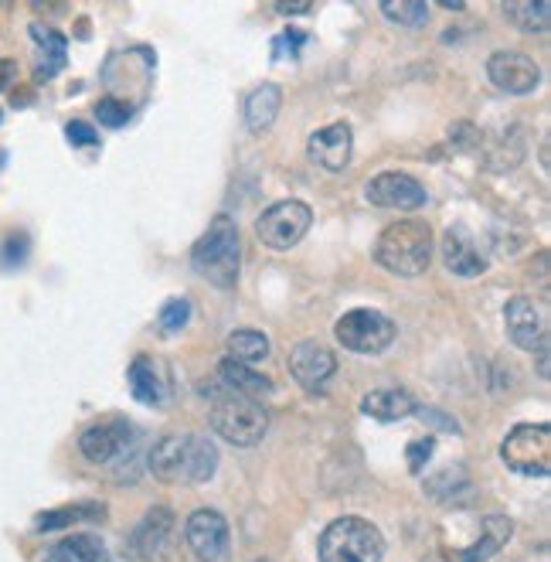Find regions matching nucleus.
I'll use <instances>...</instances> for the list:
<instances>
[{"mask_svg":"<svg viewBox=\"0 0 551 562\" xmlns=\"http://www.w3.org/2000/svg\"><path fill=\"white\" fill-rule=\"evenodd\" d=\"M191 266L198 270V276H205L211 287L218 290H232L239 283L242 270V242L239 229L228 215H215L211 225L205 229V236L194 242L191 249Z\"/></svg>","mask_w":551,"mask_h":562,"instance_id":"nucleus-1","label":"nucleus"},{"mask_svg":"<svg viewBox=\"0 0 551 562\" xmlns=\"http://www.w3.org/2000/svg\"><path fill=\"white\" fill-rule=\"evenodd\" d=\"M375 259L381 270L395 276H419L432 263V229L419 218H402L392 222L378 236Z\"/></svg>","mask_w":551,"mask_h":562,"instance_id":"nucleus-2","label":"nucleus"},{"mask_svg":"<svg viewBox=\"0 0 551 562\" xmlns=\"http://www.w3.org/2000/svg\"><path fill=\"white\" fill-rule=\"evenodd\" d=\"M317 552L320 562H381V556H385V535L368 518L344 515L324 528Z\"/></svg>","mask_w":551,"mask_h":562,"instance_id":"nucleus-3","label":"nucleus"},{"mask_svg":"<svg viewBox=\"0 0 551 562\" xmlns=\"http://www.w3.org/2000/svg\"><path fill=\"white\" fill-rule=\"evenodd\" d=\"M211 430L232 447H256L269 430V409L256 399L222 392L211 402Z\"/></svg>","mask_w":551,"mask_h":562,"instance_id":"nucleus-4","label":"nucleus"},{"mask_svg":"<svg viewBox=\"0 0 551 562\" xmlns=\"http://www.w3.org/2000/svg\"><path fill=\"white\" fill-rule=\"evenodd\" d=\"M500 460L524 477L551 474V426L548 423H521L500 443Z\"/></svg>","mask_w":551,"mask_h":562,"instance_id":"nucleus-5","label":"nucleus"},{"mask_svg":"<svg viewBox=\"0 0 551 562\" xmlns=\"http://www.w3.org/2000/svg\"><path fill=\"white\" fill-rule=\"evenodd\" d=\"M310 222H313V212L307 201H276V205H269L266 212L259 215L256 222V236L266 249H273V253H286V249H293L296 242L310 232Z\"/></svg>","mask_w":551,"mask_h":562,"instance_id":"nucleus-6","label":"nucleus"},{"mask_svg":"<svg viewBox=\"0 0 551 562\" xmlns=\"http://www.w3.org/2000/svg\"><path fill=\"white\" fill-rule=\"evenodd\" d=\"M334 334L347 351H354V355H381V351L395 341L398 331L381 310L358 307V310H347L341 321H337Z\"/></svg>","mask_w":551,"mask_h":562,"instance_id":"nucleus-7","label":"nucleus"},{"mask_svg":"<svg viewBox=\"0 0 551 562\" xmlns=\"http://www.w3.org/2000/svg\"><path fill=\"white\" fill-rule=\"evenodd\" d=\"M184 542H188L191 556L198 562H225L232 552V532H228L225 515L211 508L194 511L184 525Z\"/></svg>","mask_w":551,"mask_h":562,"instance_id":"nucleus-8","label":"nucleus"},{"mask_svg":"<svg viewBox=\"0 0 551 562\" xmlns=\"http://www.w3.org/2000/svg\"><path fill=\"white\" fill-rule=\"evenodd\" d=\"M487 79L494 82L500 92L511 96H528L541 86V65L531 55L521 52H494L487 58Z\"/></svg>","mask_w":551,"mask_h":562,"instance_id":"nucleus-9","label":"nucleus"},{"mask_svg":"<svg viewBox=\"0 0 551 562\" xmlns=\"http://www.w3.org/2000/svg\"><path fill=\"white\" fill-rule=\"evenodd\" d=\"M133 440H137V433L126 419H103V423H92L89 430H82L79 450L92 464H113L133 447Z\"/></svg>","mask_w":551,"mask_h":562,"instance_id":"nucleus-10","label":"nucleus"},{"mask_svg":"<svg viewBox=\"0 0 551 562\" xmlns=\"http://www.w3.org/2000/svg\"><path fill=\"white\" fill-rule=\"evenodd\" d=\"M364 198L378 208H395V212H415L426 205V188L405 171H385L368 181Z\"/></svg>","mask_w":551,"mask_h":562,"instance_id":"nucleus-11","label":"nucleus"},{"mask_svg":"<svg viewBox=\"0 0 551 562\" xmlns=\"http://www.w3.org/2000/svg\"><path fill=\"white\" fill-rule=\"evenodd\" d=\"M504 324H507V338L521 351H531V355L548 351V324L531 297H514L504 307Z\"/></svg>","mask_w":551,"mask_h":562,"instance_id":"nucleus-12","label":"nucleus"},{"mask_svg":"<svg viewBox=\"0 0 551 562\" xmlns=\"http://www.w3.org/2000/svg\"><path fill=\"white\" fill-rule=\"evenodd\" d=\"M174 511L150 508L133 532V556L143 562H167L174 552Z\"/></svg>","mask_w":551,"mask_h":562,"instance_id":"nucleus-13","label":"nucleus"},{"mask_svg":"<svg viewBox=\"0 0 551 562\" xmlns=\"http://www.w3.org/2000/svg\"><path fill=\"white\" fill-rule=\"evenodd\" d=\"M334 372H337L334 351L320 345V341H300L290 351V375L303 392H324Z\"/></svg>","mask_w":551,"mask_h":562,"instance_id":"nucleus-14","label":"nucleus"},{"mask_svg":"<svg viewBox=\"0 0 551 562\" xmlns=\"http://www.w3.org/2000/svg\"><path fill=\"white\" fill-rule=\"evenodd\" d=\"M147 467L157 481L164 484H188V467H191V433H167L154 443L147 457Z\"/></svg>","mask_w":551,"mask_h":562,"instance_id":"nucleus-15","label":"nucleus"},{"mask_svg":"<svg viewBox=\"0 0 551 562\" xmlns=\"http://www.w3.org/2000/svg\"><path fill=\"white\" fill-rule=\"evenodd\" d=\"M351 147H354V137H351V127L347 123H330V127L317 130L310 137V161L320 164L324 171H344L347 164H351Z\"/></svg>","mask_w":551,"mask_h":562,"instance_id":"nucleus-16","label":"nucleus"},{"mask_svg":"<svg viewBox=\"0 0 551 562\" xmlns=\"http://www.w3.org/2000/svg\"><path fill=\"white\" fill-rule=\"evenodd\" d=\"M443 263L449 273L463 276V280H473V276L487 273V259L480 256V249L473 246V239L466 236V229H449L443 239Z\"/></svg>","mask_w":551,"mask_h":562,"instance_id":"nucleus-17","label":"nucleus"},{"mask_svg":"<svg viewBox=\"0 0 551 562\" xmlns=\"http://www.w3.org/2000/svg\"><path fill=\"white\" fill-rule=\"evenodd\" d=\"M415 399L402 389H375L361 399V413L378 419V423H398L405 416H415Z\"/></svg>","mask_w":551,"mask_h":562,"instance_id":"nucleus-18","label":"nucleus"},{"mask_svg":"<svg viewBox=\"0 0 551 562\" xmlns=\"http://www.w3.org/2000/svg\"><path fill=\"white\" fill-rule=\"evenodd\" d=\"M126 382H130L133 399L143 402V406H164L167 402V382L160 379V368L150 362V358H133L130 372H126Z\"/></svg>","mask_w":551,"mask_h":562,"instance_id":"nucleus-19","label":"nucleus"},{"mask_svg":"<svg viewBox=\"0 0 551 562\" xmlns=\"http://www.w3.org/2000/svg\"><path fill=\"white\" fill-rule=\"evenodd\" d=\"M218 379H222V389L232 392V396H245V399H262L273 392V382L266 379V375L252 372L249 365H239L232 362V358H225L222 365H218Z\"/></svg>","mask_w":551,"mask_h":562,"instance_id":"nucleus-20","label":"nucleus"},{"mask_svg":"<svg viewBox=\"0 0 551 562\" xmlns=\"http://www.w3.org/2000/svg\"><path fill=\"white\" fill-rule=\"evenodd\" d=\"M511 532H514V522L507 515H487L483 518V535L470 549L460 552V562H487L490 556H497V552L504 549Z\"/></svg>","mask_w":551,"mask_h":562,"instance_id":"nucleus-21","label":"nucleus"},{"mask_svg":"<svg viewBox=\"0 0 551 562\" xmlns=\"http://www.w3.org/2000/svg\"><path fill=\"white\" fill-rule=\"evenodd\" d=\"M279 106H283V92H279V86H273V82L259 86L245 99V127L252 133H266L276 123Z\"/></svg>","mask_w":551,"mask_h":562,"instance_id":"nucleus-22","label":"nucleus"},{"mask_svg":"<svg viewBox=\"0 0 551 562\" xmlns=\"http://www.w3.org/2000/svg\"><path fill=\"white\" fill-rule=\"evenodd\" d=\"M228 348V358L239 365H256V362H266L269 358V338L262 331H232L225 341Z\"/></svg>","mask_w":551,"mask_h":562,"instance_id":"nucleus-23","label":"nucleus"},{"mask_svg":"<svg viewBox=\"0 0 551 562\" xmlns=\"http://www.w3.org/2000/svg\"><path fill=\"white\" fill-rule=\"evenodd\" d=\"M103 505H96V501H82V505H65V508H55V511H45V515H38L35 528L38 532H55V528H69L75 522H86V518H103Z\"/></svg>","mask_w":551,"mask_h":562,"instance_id":"nucleus-24","label":"nucleus"},{"mask_svg":"<svg viewBox=\"0 0 551 562\" xmlns=\"http://www.w3.org/2000/svg\"><path fill=\"white\" fill-rule=\"evenodd\" d=\"M218 471V447L208 436L191 433V467H188V484H205Z\"/></svg>","mask_w":551,"mask_h":562,"instance_id":"nucleus-25","label":"nucleus"},{"mask_svg":"<svg viewBox=\"0 0 551 562\" xmlns=\"http://www.w3.org/2000/svg\"><path fill=\"white\" fill-rule=\"evenodd\" d=\"M31 38L41 45V52L48 55V65L45 69H38L41 79H52V75L65 65V48H69V41L65 35H58L55 28H45V24H31Z\"/></svg>","mask_w":551,"mask_h":562,"instance_id":"nucleus-26","label":"nucleus"},{"mask_svg":"<svg viewBox=\"0 0 551 562\" xmlns=\"http://www.w3.org/2000/svg\"><path fill=\"white\" fill-rule=\"evenodd\" d=\"M504 14L511 18L521 31H548L551 24V4L548 0H528V4H504Z\"/></svg>","mask_w":551,"mask_h":562,"instance_id":"nucleus-27","label":"nucleus"},{"mask_svg":"<svg viewBox=\"0 0 551 562\" xmlns=\"http://www.w3.org/2000/svg\"><path fill=\"white\" fill-rule=\"evenodd\" d=\"M58 552L69 562H109L106 542L96 539V535H69V539L58 545Z\"/></svg>","mask_w":551,"mask_h":562,"instance_id":"nucleus-28","label":"nucleus"},{"mask_svg":"<svg viewBox=\"0 0 551 562\" xmlns=\"http://www.w3.org/2000/svg\"><path fill=\"white\" fill-rule=\"evenodd\" d=\"M381 14L388 21L402 24V28H422L429 18V4H422V0H388V4H381Z\"/></svg>","mask_w":551,"mask_h":562,"instance_id":"nucleus-29","label":"nucleus"},{"mask_svg":"<svg viewBox=\"0 0 551 562\" xmlns=\"http://www.w3.org/2000/svg\"><path fill=\"white\" fill-rule=\"evenodd\" d=\"M188 321H191V300H184V297L171 300V304H164V310H160V327H164L167 334L184 331Z\"/></svg>","mask_w":551,"mask_h":562,"instance_id":"nucleus-30","label":"nucleus"},{"mask_svg":"<svg viewBox=\"0 0 551 562\" xmlns=\"http://www.w3.org/2000/svg\"><path fill=\"white\" fill-rule=\"evenodd\" d=\"M96 116H99V123H103V127L120 130V127H126V120H130V106L120 103V99H99Z\"/></svg>","mask_w":551,"mask_h":562,"instance_id":"nucleus-31","label":"nucleus"},{"mask_svg":"<svg viewBox=\"0 0 551 562\" xmlns=\"http://www.w3.org/2000/svg\"><path fill=\"white\" fill-rule=\"evenodd\" d=\"M432 447H436V440H432V436L409 443V471L412 474H422V467H426L429 457H432Z\"/></svg>","mask_w":551,"mask_h":562,"instance_id":"nucleus-32","label":"nucleus"},{"mask_svg":"<svg viewBox=\"0 0 551 562\" xmlns=\"http://www.w3.org/2000/svg\"><path fill=\"white\" fill-rule=\"evenodd\" d=\"M65 137H69L72 147H92V144H99L96 130H92L86 120H72L69 127H65Z\"/></svg>","mask_w":551,"mask_h":562,"instance_id":"nucleus-33","label":"nucleus"},{"mask_svg":"<svg viewBox=\"0 0 551 562\" xmlns=\"http://www.w3.org/2000/svg\"><path fill=\"white\" fill-rule=\"evenodd\" d=\"M303 41H307V35H300V31H286V35H279L276 45H273V48H276V58L283 55V48H290L286 55H293V48H300Z\"/></svg>","mask_w":551,"mask_h":562,"instance_id":"nucleus-34","label":"nucleus"},{"mask_svg":"<svg viewBox=\"0 0 551 562\" xmlns=\"http://www.w3.org/2000/svg\"><path fill=\"white\" fill-rule=\"evenodd\" d=\"M24 249H28V246H24V236H14V239H11V246L4 249L7 263H14V259H21V256H24Z\"/></svg>","mask_w":551,"mask_h":562,"instance_id":"nucleus-35","label":"nucleus"},{"mask_svg":"<svg viewBox=\"0 0 551 562\" xmlns=\"http://www.w3.org/2000/svg\"><path fill=\"white\" fill-rule=\"evenodd\" d=\"M14 72H18V65H14V62H0V89H7V86H11Z\"/></svg>","mask_w":551,"mask_h":562,"instance_id":"nucleus-36","label":"nucleus"},{"mask_svg":"<svg viewBox=\"0 0 551 562\" xmlns=\"http://www.w3.org/2000/svg\"><path fill=\"white\" fill-rule=\"evenodd\" d=\"M276 11H279V14H290V18H293V14H310L313 4H279Z\"/></svg>","mask_w":551,"mask_h":562,"instance_id":"nucleus-37","label":"nucleus"},{"mask_svg":"<svg viewBox=\"0 0 551 562\" xmlns=\"http://www.w3.org/2000/svg\"><path fill=\"white\" fill-rule=\"evenodd\" d=\"M41 562H69V559H65V556H62V552H58V549H55V552H52V556H45V559H41Z\"/></svg>","mask_w":551,"mask_h":562,"instance_id":"nucleus-38","label":"nucleus"},{"mask_svg":"<svg viewBox=\"0 0 551 562\" xmlns=\"http://www.w3.org/2000/svg\"><path fill=\"white\" fill-rule=\"evenodd\" d=\"M259 562H269V559H259Z\"/></svg>","mask_w":551,"mask_h":562,"instance_id":"nucleus-39","label":"nucleus"}]
</instances>
